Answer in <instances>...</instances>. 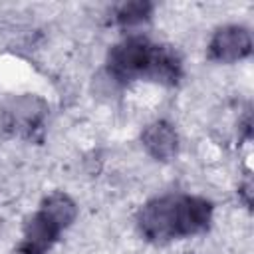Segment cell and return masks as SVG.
Segmentation results:
<instances>
[{
  "label": "cell",
  "mask_w": 254,
  "mask_h": 254,
  "mask_svg": "<svg viewBox=\"0 0 254 254\" xmlns=\"http://www.w3.org/2000/svg\"><path fill=\"white\" fill-rule=\"evenodd\" d=\"M137 226L141 234L151 242H169L183 238L181 232V194H167L149 200L139 216Z\"/></svg>",
  "instance_id": "1"
},
{
  "label": "cell",
  "mask_w": 254,
  "mask_h": 254,
  "mask_svg": "<svg viewBox=\"0 0 254 254\" xmlns=\"http://www.w3.org/2000/svg\"><path fill=\"white\" fill-rule=\"evenodd\" d=\"M48 117V103L32 93L8 99L0 113V123L14 137H32Z\"/></svg>",
  "instance_id": "2"
},
{
  "label": "cell",
  "mask_w": 254,
  "mask_h": 254,
  "mask_svg": "<svg viewBox=\"0 0 254 254\" xmlns=\"http://www.w3.org/2000/svg\"><path fill=\"white\" fill-rule=\"evenodd\" d=\"M155 44L143 36H129L123 42L115 44L109 52L107 64L115 79H133L147 75Z\"/></svg>",
  "instance_id": "3"
},
{
  "label": "cell",
  "mask_w": 254,
  "mask_h": 254,
  "mask_svg": "<svg viewBox=\"0 0 254 254\" xmlns=\"http://www.w3.org/2000/svg\"><path fill=\"white\" fill-rule=\"evenodd\" d=\"M252 50L250 32L244 26H222L214 32L208 44V56L222 64H232L244 60Z\"/></svg>",
  "instance_id": "4"
},
{
  "label": "cell",
  "mask_w": 254,
  "mask_h": 254,
  "mask_svg": "<svg viewBox=\"0 0 254 254\" xmlns=\"http://www.w3.org/2000/svg\"><path fill=\"white\" fill-rule=\"evenodd\" d=\"M141 141H143V147L147 149V153L151 157H155L157 161H169L179 151L177 131L167 121H153L151 125H147L141 135Z\"/></svg>",
  "instance_id": "5"
},
{
  "label": "cell",
  "mask_w": 254,
  "mask_h": 254,
  "mask_svg": "<svg viewBox=\"0 0 254 254\" xmlns=\"http://www.w3.org/2000/svg\"><path fill=\"white\" fill-rule=\"evenodd\" d=\"M145 77L167 85L177 83L181 77V58L177 56V52H173L169 46H155Z\"/></svg>",
  "instance_id": "6"
},
{
  "label": "cell",
  "mask_w": 254,
  "mask_h": 254,
  "mask_svg": "<svg viewBox=\"0 0 254 254\" xmlns=\"http://www.w3.org/2000/svg\"><path fill=\"white\" fill-rule=\"evenodd\" d=\"M60 236V230L38 210L34 216H30L24 224V244L46 252Z\"/></svg>",
  "instance_id": "7"
},
{
  "label": "cell",
  "mask_w": 254,
  "mask_h": 254,
  "mask_svg": "<svg viewBox=\"0 0 254 254\" xmlns=\"http://www.w3.org/2000/svg\"><path fill=\"white\" fill-rule=\"evenodd\" d=\"M40 212L62 232L64 228H67V226L73 222V218H75V214H77V208H75V202H73L67 194H64V192H54V194H50L48 198H44Z\"/></svg>",
  "instance_id": "8"
},
{
  "label": "cell",
  "mask_w": 254,
  "mask_h": 254,
  "mask_svg": "<svg viewBox=\"0 0 254 254\" xmlns=\"http://www.w3.org/2000/svg\"><path fill=\"white\" fill-rule=\"evenodd\" d=\"M153 12V4L145 2V0H133V2H125L117 8L115 18L121 26L129 28V26H139L143 22H147L151 18Z\"/></svg>",
  "instance_id": "9"
},
{
  "label": "cell",
  "mask_w": 254,
  "mask_h": 254,
  "mask_svg": "<svg viewBox=\"0 0 254 254\" xmlns=\"http://www.w3.org/2000/svg\"><path fill=\"white\" fill-rule=\"evenodd\" d=\"M14 254H44V252H40V250H36V248H32V246H28V244L22 242V246Z\"/></svg>",
  "instance_id": "10"
}]
</instances>
